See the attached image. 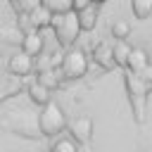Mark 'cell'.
I'll return each instance as SVG.
<instances>
[{"instance_id":"52a82bcc","label":"cell","mask_w":152,"mask_h":152,"mask_svg":"<svg viewBox=\"0 0 152 152\" xmlns=\"http://www.w3.org/2000/svg\"><path fill=\"white\" fill-rule=\"evenodd\" d=\"M69 131H71V138L76 142H88L93 135V119L88 114H81L69 124Z\"/></svg>"},{"instance_id":"277c9868","label":"cell","mask_w":152,"mask_h":152,"mask_svg":"<svg viewBox=\"0 0 152 152\" xmlns=\"http://www.w3.org/2000/svg\"><path fill=\"white\" fill-rule=\"evenodd\" d=\"M126 88H128V95H131L133 114H135V119L142 124V121H145V97H147V88H145L142 78H140L135 71H126Z\"/></svg>"},{"instance_id":"6da1fadb","label":"cell","mask_w":152,"mask_h":152,"mask_svg":"<svg viewBox=\"0 0 152 152\" xmlns=\"http://www.w3.org/2000/svg\"><path fill=\"white\" fill-rule=\"evenodd\" d=\"M52 31H55V38L59 45L64 48H71L81 33V21H78V14L74 10L69 12H59V14H52Z\"/></svg>"},{"instance_id":"5b68a950","label":"cell","mask_w":152,"mask_h":152,"mask_svg":"<svg viewBox=\"0 0 152 152\" xmlns=\"http://www.w3.org/2000/svg\"><path fill=\"white\" fill-rule=\"evenodd\" d=\"M10 119H14V124L7 121V126H10L12 131H17V133H24V135H36V133H40V128H38V116H36L33 112H12Z\"/></svg>"},{"instance_id":"603a6c76","label":"cell","mask_w":152,"mask_h":152,"mask_svg":"<svg viewBox=\"0 0 152 152\" xmlns=\"http://www.w3.org/2000/svg\"><path fill=\"white\" fill-rule=\"evenodd\" d=\"M10 2H12V5H14L17 10H19V2H21V0H10Z\"/></svg>"},{"instance_id":"ba28073f","label":"cell","mask_w":152,"mask_h":152,"mask_svg":"<svg viewBox=\"0 0 152 152\" xmlns=\"http://www.w3.org/2000/svg\"><path fill=\"white\" fill-rule=\"evenodd\" d=\"M43 48H45L43 33H40L38 28H28V31L24 33V38H21V50H24L26 55H31V57H38V55L43 52Z\"/></svg>"},{"instance_id":"7a4b0ae2","label":"cell","mask_w":152,"mask_h":152,"mask_svg":"<svg viewBox=\"0 0 152 152\" xmlns=\"http://www.w3.org/2000/svg\"><path fill=\"white\" fill-rule=\"evenodd\" d=\"M64 126H66V114H64V109H62L57 102H52V100H50L48 104H43V109L38 112V128H40V135L52 138V135L62 133Z\"/></svg>"},{"instance_id":"44dd1931","label":"cell","mask_w":152,"mask_h":152,"mask_svg":"<svg viewBox=\"0 0 152 152\" xmlns=\"http://www.w3.org/2000/svg\"><path fill=\"white\" fill-rule=\"evenodd\" d=\"M38 5H40V0H21V2H19V10L31 12V10H36Z\"/></svg>"},{"instance_id":"d6986e66","label":"cell","mask_w":152,"mask_h":152,"mask_svg":"<svg viewBox=\"0 0 152 152\" xmlns=\"http://www.w3.org/2000/svg\"><path fill=\"white\" fill-rule=\"evenodd\" d=\"M52 14H59V12H69L71 10V0H40Z\"/></svg>"},{"instance_id":"4fadbf2b","label":"cell","mask_w":152,"mask_h":152,"mask_svg":"<svg viewBox=\"0 0 152 152\" xmlns=\"http://www.w3.org/2000/svg\"><path fill=\"white\" fill-rule=\"evenodd\" d=\"M28 97H31V102L33 104H48L50 102V88L48 86H43L40 81H33L31 86H28Z\"/></svg>"},{"instance_id":"7c38bea8","label":"cell","mask_w":152,"mask_h":152,"mask_svg":"<svg viewBox=\"0 0 152 152\" xmlns=\"http://www.w3.org/2000/svg\"><path fill=\"white\" fill-rule=\"evenodd\" d=\"M76 14H78V21H81V31H93L95 28V24H97V5L95 2H90L86 10H81Z\"/></svg>"},{"instance_id":"3957f363","label":"cell","mask_w":152,"mask_h":152,"mask_svg":"<svg viewBox=\"0 0 152 152\" xmlns=\"http://www.w3.org/2000/svg\"><path fill=\"white\" fill-rule=\"evenodd\" d=\"M62 71H64V78L69 81H76V78H83L88 74V55L81 50V48H66L64 57H62Z\"/></svg>"},{"instance_id":"e0dca14e","label":"cell","mask_w":152,"mask_h":152,"mask_svg":"<svg viewBox=\"0 0 152 152\" xmlns=\"http://www.w3.org/2000/svg\"><path fill=\"white\" fill-rule=\"evenodd\" d=\"M50 152H78V145L74 138H57L50 145Z\"/></svg>"},{"instance_id":"ffe728a7","label":"cell","mask_w":152,"mask_h":152,"mask_svg":"<svg viewBox=\"0 0 152 152\" xmlns=\"http://www.w3.org/2000/svg\"><path fill=\"white\" fill-rule=\"evenodd\" d=\"M138 76L142 78V83H145V88L150 90V88H152V64H147V66H145V69H142V71H140Z\"/></svg>"},{"instance_id":"8992f818","label":"cell","mask_w":152,"mask_h":152,"mask_svg":"<svg viewBox=\"0 0 152 152\" xmlns=\"http://www.w3.org/2000/svg\"><path fill=\"white\" fill-rule=\"evenodd\" d=\"M7 69H10V74L12 76H28L33 69H36V64H33V57L31 55H26L24 50H19V52H14L10 59H7Z\"/></svg>"},{"instance_id":"5bb4252c","label":"cell","mask_w":152,"mask_h":152,"mask_svg":"<svg viewBox=\"0 0 152 152\" xmlns=\"http://www.w3.org/2000/svg\"><path fill=\"white\" fill-rule=\"evenodd\" d=\"M62 78H64L62 66H59V69H57V66H50V69H45V71H38V81H40L43 86H48V88L59 86V83H62Z\"/></svg>"},{"instance_id":"cb8c5ba5","label":"cell","mask_w":152,"mask_h":152,"mask_svg":"<svg viewBox=\"0 0 152 152\" xmlns=\"http://www.w3.org/2000/svg\"><path fill=\"white\" fill-rule=\"evenodd\" d=\"M90 2H95V5H100V2H104V0H90Z\"/></svg>"},{"instance_id":"9c48e42d","label":"cell","mask_w":152,"mask_h":152,"mask_svg":"<svg viewBox=\"0 0 152 152\" xmlns=\"http://www.w3.org/2000/svg\"><path fill=\"white\" fill-rule=\"evenodd\" d=\"M93 57H95V62L102 69H114L116 66V62H114V48L109 43H97L93 48Z\"/></svg>"},{"instance_id":"7402d4cb","label":"cell","mask_w":152,"mask_h":152,"mask_svg":"<svg viewBox=\"0 0 152 152\" xmlns=\"http://www.w3.org/2000/svg\"><path fill=\"white\" fill-rule=\"evenodd\" d=\"M90 5V0H71V10L74 12H81V10H86Z\"/></svg>"},{"instance_id":"2e32d148","label":"cell","mask_w":152,"mask_h":152,"mask_svg":"<svg viewBox=\"0 0 152 152\" xmlns=\"http://www.w3.org/2000/svg\"><path fill=\"white\" fill-rule=\"evenodd\" d=\"M131 12L135 19H147L152 14V0H131Z\"/></svg>"},{"instance_id":"ac0fdd59","label":"cell","mask_w":152,"mask_h":152,"mask_svg":"<svg viewBox=\"0 0 152 152\" xmlns=\"http://www.w3.org/2000/svg\"><path fill=\"white\" fill-rule=\"evenodd\" d=\"M112 36H114L116 40H126V38L131 36V24H128L126 19H116V21L112 24Z\"/></svg>"},{"instance_id":"30bf717a","label":"cell","mask_w":152,"mask_h":152,"mask_svg":"<svg viewBox=\"0 0 152 152\" xmlns=\"http://www.w3.org/2000/svg\"><path fill=\"white\" fill-rule=\"evenodd\" d=\"M28 24H31L33 28L43 31V28H48V26L52 24V12L40 2L36 10H31V12H28Z\"/></svg>"},{"instance_id":"9a60e30c","label":"cell","mask_w":152,"mask_h":152,"mask_svg":"<svg viewBox=\"0 0 152 152\" xmlns=\"http://www.w3.org/2000/svg\"><path fill=\"white\" fill-rule=\"evenodd\" d=\"M114 62H116V66H126V62H128V55H131V45H128V40H116L114 45Z\"/></svg>"},{"instance_id":"8fae6325","label":"cell","mask_w":152,"mask_h":152,"mask_svg":"<svg viewBox=\"0 0 152 152\" xmlns=\"http://www.w3.org/2000/svg\"><path fill=\"white\" fill-rule=\"evenodd\" d=\"M147 64H150V55H147V50H145V48H133V50H131V55H128L126 69H128V71L140 74Z\"/></svg>"}]
</instances>
